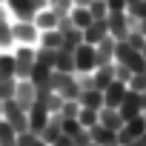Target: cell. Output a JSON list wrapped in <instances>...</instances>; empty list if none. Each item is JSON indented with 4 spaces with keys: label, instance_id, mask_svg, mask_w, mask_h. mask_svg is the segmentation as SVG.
I'll return each instance as SVG.
<instances>
[{
    "label": "cell",
    "instance_id": "f35d334b",
    "mask_svg": "<svg viewBox=\"0 0 146 146\" xmlns=\"http://www.w3.org/2000/svg\"><path fill=\"white\" fill-rule=\"evenodd\" d=\"M109 12H126V0H106Z\"/></svg>",
    "mask_w": 146,
    "mask_h": 146
},
{
    "label": "cell",
    "instance_id": "7402d4cb",
    "mask_svg": "<svg viewBox=\"0 0 146 146\" xmlns=\"http://www.w3.org/2000/svg\"><path fill=\"white\" fill-rule=\"evenodd\" d=\"M63 135V129H60V115H52L49 117V123L43 126V132H40V137L49 143V146H54V140Z\"/></svg>",
    "mask_w": 146,
    "mask_h": 146
},
{
    "label": "cell",
    "instance_id": "44dd1931",
    "mask_svg": "<svg viewBox=\"0 0 146 146\" xmlns=\"http://www.w3.org/2000/svg\"><path fill=\"white\" fill-rule=\"evenodd\" d=\"M92 78H95V89H106L112 80H115V63H109V66H98L95 72H92Z\"/></svg>",
    "mask_w": 146,
    "mask_h": 146
},
{
    "label": "cell",
    "instance_id": "d590c367",
    "mask_svg": "<svg viewBox=\"0 0 146 146\" xmlns=\"http://www.w3.org/2000/svg\"><path fill=\"white\" fill-rule=\"evenodd\" d=\"M72 6H75L72 0H49V9H52V12H57L60 17H63V15H69V12H72Z\"/></svg>",
    "mask_w": 146,
    "mask_h": 146
},
{
    "label": "cell",
    "instance_id": "d4e9b609",
    "mask_svg": "<svg viewBox=\"0 0 146 146\" xmlns=\"http://www.w3.org/2000/svg\"><path fill=\"white\" fill-rule=\"evenodd\" d=\"M60 43H63V35H60L57 29H46V32H40L37 46H46V49H60Z\"/></svg>",
    "mask_w": 146,
    "mask_h": 146
},
{
    "label": "cell",
    "instance_id": "74e56055",
    "mask_svg": "<svg viewBox=\"0 0 146 146\" xmlns=\"http://www.w3.org/2000/svg\"><path fill=\"white\" fill-rule=\"evenodd\" d=\"M129 78H132V69H126L123 63H115V80H120V83L129 86Z\"/></svg>",
    "mask_w": 146,
    "mask_h": 146
},
{
    "label": "cell",
    "instance_id": "ba28073f",
    "mask_svg": "<svg viewBox=\"0 0 146 146\" xmlns=\"http://www.w3.org/2000/svg\"><path fill=\"white\" fill-rule=\"evenodd\" d=\"M143 109H146L143 95H140V92H132V89L126 92V98H123V100H120V106H117V112H120V117H123V120L143 115Z\"/></svg>",
    "mask_w": 146,
    "mask_h": 146
},
{
    "label": "cell",
    "instance_id": "3957f363",
    "mask_svg": "<svg viewBox=\"0 0 146 146\" xmlns=\"http://www.w3.org/2000/svg\"><path fill=\"white\" fill-rule=\"evenodd\" d=\"M115 63H123L126 69H132V75H135V72H146V60H143L140 49H132L126 40H117V46H115Z\"/></svg>",
    "mask_w": 146,
    "mask_h": 146
},
{
    "label": "cell",
    "instance_id": "bcb514c9",
    "mask_svg": "<svg viewBox=\"0 0 146 146\" xmlns=\"http://www.w3.org/2000/svg\"><path fill=\"white\" fill-rule=\"evenodd\" d=\"M129 3H135V0H126V6H129Z\"/></svg>",
    "mask_w": 146,
    "mask_h": 146
},
{
    "label": "cell",
    "instance_id": "2e32d148",
    "mask_svg": "<svg viewBox=\"0 0 146 146\" xmlns=\"http://www.w3.org/2000/svg\"><path fill=\"white\" fill-rule=\"evenodd\" d=\"M15 46V35H12V17L0 3V52H9Z\"/></svg>",
    "mask_w": 146,
    "mask_h": 146
},
{
    "label": "cell",
    "instance_id": "cb8c5ba5",
    "mask_svg": "<svg viewBox=\"0 0 146 146\" xmlns=\"http://www.w3.org/2000/svg\"><path fill=\"white\" fill-rule=\"evenodd\" d=\"M54 69H57V72H72V75H75V52L57 49V54H54Z\"/></svg>",
    "mask_w": 146,
    "mask_h": 146
},
{
    "label": "cell",
    "instance_id": "60d3db41",
    "mask_svg": "<svg viewBox=\"0 0 146 146\" xmlns=\"http://www.w3.org/2000/svg\"><path fill=\"white\" fill-rule=\"evenodd\" d=\"M137 32H140V35L146 37V20H137Z\"/></svg>",
    "mask_w": 146,
    "mask_h": 146
},
{
    "label": "cell",
    "instance_id": "681fc988",
    "mask_svg": "<svg viewBox=\"0 0 146 146\" xmlns=\"http://www.w3.org/2000/svg\"><path fill=\"white\" fill-rule=\"evenodd\" d=\"M0 3H3V0H0Z\"/></svg>",
    "mask_w": 146,
    "mask_h": 146
},
{
    "label": "cell",
    "instance_id": "f6af8a7d",
    "mask_svg": "<svg viewBox=\"0 0 146 146\" xmlns=\"http://www.w3.org/2000/svg\"><path fill=\"white\" fill-rule=\"evenodd\" d=\"M140 95H143V103H146V92H140Z\"/></svg>",
    "mask_w": 146,
    "mask_h": 146
},
{
    "label": "cell",
    "instance_id": "5bb4252c",
    "mask_svg": "<svg viewBox=\"0 0 146 146\" xmlns=\"http://www.w3.org/2000/svg\"><path fill=\"white\" fill-rule=\"evenodd\" d=\"M126 92H129V86H126V83H120V80H112V83L103 89V106H112V109H117V106H120V100L126 98Z\"/></svg>",
    "mask_w": 146,
    "mask_h": 146
},
{
    "label": "cell",
    "instance_id": "5b68a950",
    "mask_svg": "<svg viewBox=\"0 0 146 146\" xmlns=\"http://www.w3.org/2000/svg\"><path fill=\"white\" fill-rule=\"evenodd\" d=\"M12 35H15V43H23V46H37L40 40V29L35 26V20H12Z\"/></svg>",
    "mask_w": 146,
    "mask_h": 146
},
{
    "label": "cell",
    "instance_id": "e575fe53",
    "mask_svg": "<svg viewBox=\"0 0 146 146\" xmlns=\"http://www.w3.org/2000/svg\"><path fill=\"white\" fill-rule=\"evenodd\" d=\"M129 89L132 92H146V72H135L129 78Z\"/></svg>",
    "mask_w": 146,
    "mask_h": 146
},
{
    "label": "cell",
    "instance_id": "7bdbcfd3",
    "mask_svg": "<svg viewBox=\"0 0 146 146\" xmlns=\"http://www.w3.org/2000/svg\"><path fill=\"white\" fill-rule=\"evenodd\" d=\"M140 54H143V60H146V43H143V49H140Z\"/></svg>",
    "mask_w": 146,
    "mask_h": 146
},
{
    "label": "cell",
    "instance_id": "d6986e66",
    "mask_svg": "<svg viewBox=\"0 0 146 146\" xmlns=\"http://www.w3.org/2000/svg\"><path fill=\"white\" fill-rule=\"evenodd\" d=\"M32 20H35V26H37L40 32H46V29H57V20H60V15H57V12H52V9L46 6V9L35 12V17H32Z\"/></svg>",
    "mask_w": 146,
    "mask_h": 146
},
{
    "label": "cell",
    "instance_id": "7a4b0ae2",
    "mask_svg": "<svg viewBox=\"0 0 146 146\" xmlns=\"http://www.w3.org/2000/svg\"><path fill=\"white\" fill-rule=\"evenodd\" d=\"M9 52H12V57H15V78H17V80H29L32 69H35V54H37V46H23V43H15Z\"/></svg>",
    "mask_w": 146,
    "mask_h": 146
},
{
    "label": "cell",
    "instance_id": "f546056e",
    "mask_svg": "<svg viewBox=\"0 0 146 146\" xmlns=\"http://www.w3.org/2000/svg\"><path fill=\"white\" fill-rule=\"evenodd\" d=\"M17 89V78H3L0 80V100H12Z\"/></svg>",
    "mask_w": 146,
    "mask_h": 146
},
{
    "label": "cell",
    "instance_id": "52a82bcc",
    "mask_svg": "<svg viewBox=\"0 0 146 146\" xmlns=\"http://www.w3.org/2000/svg\"><path fill=\"white\" fill-rule=\"evenodd\" d=\"M143 132H146V117H143V115H137V117H129V120H126V123L117 129V143H120V146H126V143L137 140Z\"/></svg>",
    "mask_w": 146,
    "mask_h": 146
},
{
    "label": "cell",
    "instance_id": "b9f144b4",
    "mask_svg": "<svg viewBox=\"0 0 146 146\" xmlns=\"http://www.w3.org/2000/svg\"><path fill=\"white\" fill-rule=\"evenodd\" d=\"M72 3H75V6H89L92 0H72Z\"/></svg>",
    "mask_w": 146,
    "mask_h": 146
},
{
    "label": "cell",
    "instance_id": "83f0119b",
    "mask_svg": "<svg viewBox=\"0 0 146 146\" xmlns=\"http://www.w3.org/2000/svg\"><path fill=\"white\" fill-rule=\"evenodd\" d=\"M78 120H80V126H83V129H92V126H95L100 117H98V109H83V106H80Z\"/></svg>",
    "mask_w": 146,
    "mask_h": 146
},
{
    "label": "cell",
    "instance_id": "ee69618b",
    "mask_svg": "<svg viewBox=\"0 0 146 146\" xmlns=\"http://www.w3.org/2000/svg\"><path fill=\"white\" fill-rule=\"evenodd\" d=\"M0 120H3V100H0Z\"/></svg>",
    "mask_w": 146,
    "mask_h": 146
},
{
    "label": "cell",
    "instance_id": "484cf974",
    "mask_svg": "<svg viewBox=\"0 0 146 146\" xmlns=\"http://www.w3.org/2000/svg\"><path fill=\"white\" fill-rule=\"evenodd\" d=\"M49 75H52V69H49V66H43V63H35V69H32L29 80L35 83V89H37V86H49Z\"/></svg>",
    "mask_w": 146,
    "mask_h": 146
},
{
    "label": "cell",
    "instance_id": "7dc6e473",
    "mask_svg": "<svg viewBox=\"0 0 146 146\" xmlns=\"http://www.w3.org/2000/svg\"><path fill=\"white\" fill-rule=\"evenodd\" d=\"M86 146H98V143H86Z\"/></svg>",
    "mask_w": 146,
    "mask_h": 146
},
{
    "label": "cell",
    "instance_id": "f1b7e54d",
    "mask_svg": "<svg viewBox=\"0 0 146 146\" xmlns=\"http://www.w3.org/2000/svg\"><path fill=\"white\" fill-rule=\"evenodd\" d=\"M17 146H49L40 135H35V132H20L17 135Z\"/></svg>",
    "mask_w": 146,
    "mask_h": 146
},
{
    "label": "cell",
    "instance_id": "7c38bea8",
    "mask_svg": "<svg viewBox=\"0 0 146 146\" xmlns=\"http://www.w3.org/2000/svg\"><path fill=\"white\" fill-rule=\"evenodd\" d=\"M49 117H52V112H49L40 100H35V106L29 109V132L40 135V132H43V126L49 123Z\"/></svg>",
    "mask_w": 146,
    "mask_h": 146
},
{
    "label": "cell",
    "instance_id": "4316f807",
    "mask_svg": "<svg viewBox=\"0 0 146 146\" xmlns=\"http://www.w3.org/2000/svg\"><path fill=\"white\" fill-rule=\"evenodd\" d=\"M3 78H15V57H12V52H0V80Z\"/></svg>",
    "mask_w": 146,
    "mask_h": 146
},
{
    "label": "cell",
    "instance_id": "4fadbf2b",
    "mask_svg": "<svg viewBox=\"0 0 146 146\" xmlns=\"http://www.w3.org/2000/svg\"><path fill=\"white\" fill-rule=\"evenodd\" d=\"M115 46H117V40H115L112 35H106V37L95 46V60H98V66H109V63H115Z\"/></svg>",
    "mask_w": 146,
    "mask_h": 146
},
{
    "label": "cell",
    "instance_id": "e0dca14e",
    "mask_svg": "<svg viewBox=\"0 0 146 146\" xmlns=\"http://www.w3.org/2000/svg\"><path fill=\"white\" fill-rule=\"evenodd\" d=\"M109 35V26H106V17L103 20H92L86 29H83V43H92V46H98L103 37Z\"/></svg>",
    "mask_w": 146,
    "mask_h": 146
},
{
    "label": "cell",
    "instance_id": "c3c4849f",
    "mask_svg": "<svg viewBox=\"0 0 146 146\" xmlns=\"http://www.w3.org/2000/svg\"><path fill=\"white\" fill-rule=\"evenodd\" d=\"M143 117H146V109H143Z\"/></svg>",
    "mask_w": 146,
    "mask_h": 146
},
{
    "label": "cell",
    "instance_id": "4dcf8cb0",
    "mask_svg": "<svg viewBox=\"0 0 146 146\" xmlns=\"http://www.w3.org/2000/svg\"><path fill=\"white\" fill-rule=\"evenodd\" d=\"M60 129H63V135H69V137H75L83 126H80V120L78 117H60Z\"/></svg>",
    "mask_w": 146,
    "mask_h": 146
},
{
    "label": "cell",
    "instance_id": "ab89813d",
    "mask_svg": "<svg viewBox=\"0 0 146 146\" xmlns=\"http://www.w3.org/2000/svg\"><path fill=\"white\" fill-rule=\"evenodd\" d=\"M54 146H80L75 137H69V135H60L57 140H54Z\"/></svg>",
    "mask_w": 146,
    "mask_h": 146
},
{
    "label": "cell",
    "instance_id": "9a60e30c",
    "mask_svg": "<svg viewBox=\"0 0 146 146\" xmlns=\"http://www.w3.org/2000/svg\"><path fill=\"white\" fill-rule=\"evenodd\" d=\"M89 137H92V143H98V146H120V143H117V132H115V129H106L103 123H95V126L89 129Z\"/></svg>",
    "mask_w": 146,
    "mask_h": 146
},
{
    "label": "cell",
    "instance_id": "ffe728a7",
    "mask_svg": "<svg viewBox=\"0 0 146 146\" xmlns=\"http://www.w3.org/2000/svg\"><path fill=\"white\" fill-rule=\"evenodd\" d=\"M98 117H100L98 123H103L106 129H115V132H117V129L126 123V120L120 117V112H117V109H112V106H103V109L98 112Z\"/></svg>",
    "mask_w": 146,
    "mask_h": 146
},
{
    "label": "cell",
    "instance_id": "ac0fdd59",
    "mask_svg": "<svg viewBox=\"0 0 146 146\" xmlns=\"http://www.w3.org/2000/svg\"><path fill=\"white\" fill-rule=\"evenodd\" d=\"M78 103L83 106V109H103V92L100 89H80V95H78Z\"/></svg>",
    "mask_w": 146,
    "mask_h": 146
},
{
    "label": "cell",
    "instance_id": "277c9868",
    "mask_svg": "<svg viewBox=\"0 0 146 146\" xmlns=\"http://www.w3.org/2000/svg\"><path fill=\"white\" fill-rule=\"evenodd\" d=\"M106 26H109V35L115 40H126V35L132 29H137V20L129 12H109L106 15Z\"/></svg>",
    "mask_w": 146,
    "mask_h": 146
},
{
    "label": "cell",
    "instance_id": "8d00e7d4",
    "mask_svg": "<svg viewBox=\"0 0 146 146\" xmlns=\"http://www.w3.org/2000/svg\"><path fill=\"white\" fill-rule=\"evenodd\" d=\"M126 43H129L132 49H143V43H146V37H143V35H140L137 29H132V32L126 35Z\"/></svg>",
    "mask_w": 146,
    "mask_h": 146
},
{
    "label": "cell",
    "instance_id": "6da1fadb",
    "mask_svg": "<svg viewBox=\"0 0 146 146\" xmlns=\"http://www.w3.org/2000/svg\"><path fill=\"white\" fill-rule=\"evenodd\" d=\"M49 89L57 92L63 100H78V95H80L78 78L72 72H57V69H52V75H49Z\"/></svg>",
    "mask_w": 146,
    "mask_h": 146
},
{
    "label": "cell",
    "instance_id": "603a6c76",
    "mask_svg": "<svg viewBox=\"0 0 146 146\" xmlns=\"http://www.w3.org/2000/svg\"><path fill=\"white\" fill-rule=\"evenodd\" d=\"M69 17H72V23H75L80 32H83V29H86V26L95 20V17H92V12H89V6H72Z\"/></svg>",
    "mask_w": 146,
    "mask_h": 146
},
{
    "label": "cell",
    "instance_id": "8fae6325",
    "mask_svg": "<svg viewBox=\"0 0 146 146\" xmlns=\"http://www.w3.org/2000/svg\"><path fill=\"white\" fill-rule=\"evenodd\" d=\"M20 109H32L35 106V100H37V89H35V83L32 80H17V89H15V98H12Z\"/></svg>",
    "mask_w": 146,
    "mask_h": 146
},
{
    "label": "cell",
    "instance_id": "836d02e7",
    "mask_svg": "<svg viewBox=\"0 0 146 146\" xmlns=\"http://www.w3.org/2000/svg\"><path fill=\"white\" fill-rule=\"evenodd\" d=\"M78 112H80V103L78 100H63V106H60V117H78Z\"/></svg>",
    "mask_w": 146,
    "mask_h": 146
},
{
    "label": "cell",
    "instance_id": "30bf717a",
    "mask_svg": "<svg viewBox=\"0 0 146 146\" xmlns=\"http://www.w3.org/2000/svg\"><path fill=\"white\" fill-rule=\"evenodd\" d=\"M98 60H95V46L92 43H80L75 49V72H95Z\"/></svg>",
    "mask_w": 146,
    "mask_h": 146
},
{
    "label": "cell",
    "instance_id": "8992f818",
    "mask_svg": "<svg viewBox=\"0 0 146 146\" xmlns=\"http://www.w3.org/2000/svg\"><path fill=\"white\" fill-rule=\"evenodd\" d=\"M3 120L15 126V132H29V112L20 109L15 100H3Z\"/></svg>",
    "mask_w": 146,
    "mask_h": 146
},
{
    "label": "cell",
    "instance_id": "1f68e13d",
    "mask_svg": "<svg viewBox=\"0 0 146 146\" xmlns=\"http://www.w3.org/2000/svg\"><path fill=\"white\" fill-rule=\"evenodd\" d=\"M89 12H92L95 20H103V17L109 15V6H106V0H92V3H89Z\"/></svg>",
    "mask_w": 146,
    "mask_h": 146
},
{
    "label": "cell",
    "instance_id": "d6a6232c",
    "mask_svg": "<svg viewBox=\"0 0 146 146\" xmlns=\"http://www.w3.org/2000/svg\"><path fill=\"white\" fill-rule=\"evenodd\" d=\"M126 12H129L135 20H146V0H135V3H129Z\"/></svg>",
    "mask_w": 146,
    "mask_h": 146
},
{
    "label": "cell",
    "instance_id": "9c48e42d",
    "mask_svg": "<svg viewBox=\"0 0 146 146\" xmlns=\"http://www.w3.org/2000/svg\"><path fill=\"white\" fill-rule=\"evenodd\" d=\"M3 9L12 20H32L35 17V0H3Z\"/></svg>",
    "mask_w": 146,
    "mask_h": 146
}]
</instances>
